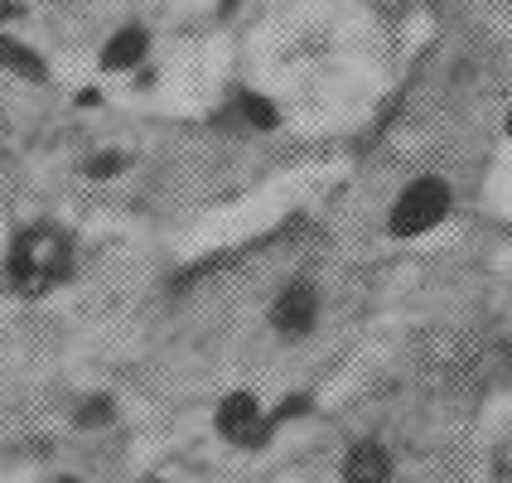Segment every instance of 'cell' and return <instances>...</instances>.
Returning <instances> with one entry per match:
<instances>
[{
    "label": "cell",
    "instance_id": "6da1fadb",
    "mask_svg": "<svg viewBox=\"0 0 512 483\" xmlns=\"http://www.w3.org/2000/svg\"><path fill=\"white\" fill-rule=\"evenodd\" d=\"M68 271H73V242L49 223L25 228L5 252V285L20 300H44L54 285L68 281Z\"/></svg>",
    "mask_w": 512,
    "mask_h": 483
},
{
    "label": "cell",
    "instance_id": "7a4b0ae2",
    "mask_svg": "<svg viewBox=\"0 0 512 483\" xmlns=\"http://www.w3.org/2000/svg\"><path fill=\"white\" fill-rule=\"evenodd\" d=\"M450 208H455V194H450V184L445 179H416V184H406L392 203V237H421V232L440 228L445 218H450Z\"/></svg>",
    "mask_w": 512,
    "mask_h": 483
},
{
    "label": "cell",
    "instance_id": "3957f363",
    "mask_svg": "<svg viewBox=\"0 0 512 483\" xmlns=\"http://www.w3.org/2000/svg\"><path fill=\"white\" fill-rule=\"evenodd\" d=\"M213 426L228 445H242V450H256V445L271 440V426H266V411H261L256 392H228L213 411Z\"/></svg>",
    "mask_w": 512,
    "mask_h": 483
},
{
    "label": "cell",
    "instance_id": "277c9868",
    "mask_svg": "<svg viewBox=\"0 0 512 483\" xmlns=\"http://www.w3.org/2000/svg\"><path fill=\"white\" fill-rule=\"evenodd\" d=\"M314 319H319V290H314L310 281L281 285V295H276V305H271L276 334H281V339H305L314 329Z\"/></svg>",
    "mask_w": 512,
    "mask_h": 483
},
{
    "label": "cell",
    "instance_id": "5b68a950",
    "mask_svg": "<svg viewBox=\"0 0 512 483\" xmlns=\"http://www.w3.org/2000/svg\"><path fill=\"white\" fill-rule=\"evenodd\" d=\"M343 483H392V450L382 440H358L343 455Z\"/></svg>",
    "mask_w": 512,
    "mask_h": 483
},
{
    "label": "cell",
    "instance_id": "8992f818",
    "mask_svg": "<svg viewBox=\"0 0 512 483\" xmlns=\"http://www.w3.org/2000/svg\"><path fill=\"white\" fill-rule=\"evenodd\" d=\"M145 54H150V29L145 25H121L102 44V68L107 73H131V68H141Z\"/></svg>",
    "mask_w": 512,
    "mask_h": 483
},
{
    "label": "cell",
    "instance_id": "52a82bcc",
    "mask_svg": "<svg viewBox=\"0 0 512 483\" xmlns=\"http://www.w3.org/2000/svg\"><path fill=\"white\" fill-rule=\"evenodd\" d=\"M0 68L15 73V78H25V83H49L44 54L34 44H25V39H15V34H0Z\"/></svg>",
    "mask_w": 512,
    "mask_h": 483
},
{
    "label": "cell",
    "instance_id": "ba28073f",
    "mask_svg": "<svg viewBox=\"0 0 512 483\" xmlns=\"http://www.w3.org/2000/svg\"><path fill=\"white\" fill-rule=\"evenodd\" d=\"M237 116L252 126V131H276V107H271V97H261V92H237Z\"/></svg>",
    "mask_w": 512,
    "mask_h": 483
},
{
    "label": "cell",
    "instance_id": "9c48e42d",
    "mask_svg": "<svg viewBox=\"0 0 512 483\" xmlns=\"http://www.w3.org/2000/svg\"><path fill=\"white\" fill-rule=\"evenodd\" d=\"M116 421V401L112 397H87L78 406V416H73V426L78 430H92V426H112Z\"/></svg>",
    "mask_w": 512,
    "mask_h": 483
},
{
    "label": "cell",
    "instance_id": "30bf717a",
    "mask_svg": "<svg viewBox=\"0 0 512 483\" xmlns=\"http://www.w3.org/2000/svg\"><path fill=\"white\" fill-rule=\"evenodd\" d=\"M305 411H310V397H285L281 406L266 416V426L276 430V426H285V421H295V416H305Z\"/></svg>",
    "mask_w": 512,
    "mask_h": 483
},
{
    "label": "cell",
    "instance_id": "8fae6325",
    "mask_svg": "<svg viewBox=\"0 0 512 483\" xmlns=\"http://www.w3.org/2000/svg\"><path fill=\"white\" fill-rule=\"evenodd\" d=\"M131 165L126 155H97V160H87V179H112V174H121Z\"/></svg>",
    "mask_w": 512,
    "mask_h": 483
},
{
    "label": "cell",
    "instance_id": "7c38bea8",
    "mask_svg": "<svg viewBox=\"0 0 512 483\" xmlns=\"http://www.w3.org/2000/svg\"><path fill=\"white\" fill-rule=\"evenodd\" d=\"M20 15H25V0H0V25H10Z\"/></svg>",
    "mask_w": 512,
    "mask_h": 483
},
{
    "label": "cell",
    "instance_id": "4fadbf2b",
    "mask_svg": "<svg viewBox=\"0 0 512 483\" xmlns=\"http://www.w3.org/2000/svg\"><path fill=\"white\" fill-rule=\"evenodd\" d=\"M97 102H102V92H92V87H83V92H78V107H97Z\"/></svg>",
    "mask_w": 512,
    "mask_h": 483
},
{
    "label": "cell",
    "instance_id": "5bb4252c",
    "mask_svg": "<svg viewBox=\"0 0 512 483\" xmlns=\"http://www.w3.org/2000/svg\"><path fill=\"white\" fill-rule=\"evenodd\" d=\"M237 5H242V0H218V10H223V15H237Z\"/></svg>",
    "mask_w": 512,
    "mask_h": 483
},
{
    "label": "cell",
    "instance_id": "9a60e30c",
    "mask_svg": "<svg viewBox=\"0 0 512 483\" xmlns=\"http://www.w3.org/2000/svg\"><path fill=\"white\" fill-rule=\"evenodd\" d=\"M503 131H508V141H512V112H508V121H503Z\"/></svg>",
    "mask_w": 512,
    "mask_h": 483
},
{
    "label": "cell",
    "instance_id": "2e32d148",
    "mask_svg": "<svg viewBox=\"0 0 512 483\" xmlns=\"http://www.w3.org/2000/svg\"><path fill=\"white\" fill-rule=\"evenodd\" d=\"M141 483H165V479H141Z\"/></svg>",
    "mask_w": 512,
    "mask_h": 483
},
{
    "label": "cell",
    "instance_id": "e0dca14e",
    "mask_svg": "<svg viewBox=\"0 0 512 483\" xmlns=\"http://www.w3.org/2000/svg\"><path fill=\"white\" fill-rule=\"evenodd\" d=\"M58 483H78V479H58Z\"/></svg>",
    "mask_w": 512,
    "mask_h": 483
}]
</instances>
